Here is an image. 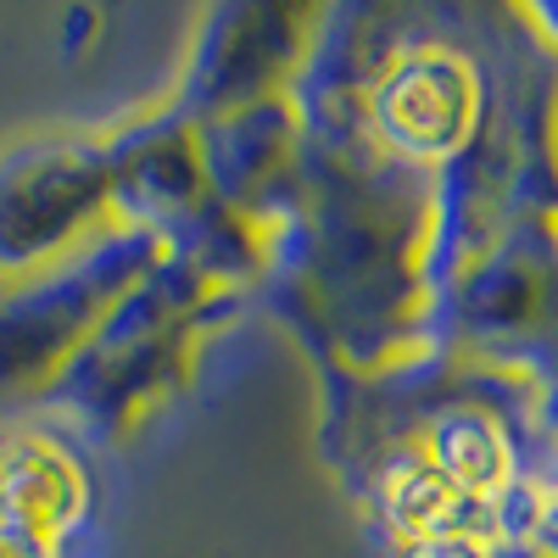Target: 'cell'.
Returning <instances> with one entry per match:
<instances>
[{"label":"cell","mask_w":558,"mask_h":558,"mask_svg":"<svg viewBox=\"0 0 558 558\" xmlns=\"http://www.w3.org/2000/svg\"><path fill=\"white\" fill-rule=\"evenodd\" d=\"M458 78L436 62H418L397 78L391 89V123L402 140H413V146H441V140L458 134L463 123V96H458Z\"/></svg>","instance_id":"cell-1"},{"label":"cell","mask_w":558,"mask_h":558,"mask_svg":"<svg viewBox=\"0 0 558 558\" xmlns=\"http://www.w3.org/2000/svg\"><path fill=\"white\" fill-rule=\"evenodd\" d=\"M418 558H475V553L463 547V542H452V536H430V547L418 553Z\"/></svg>","instance_id":"cell-2"}]
</instances>
